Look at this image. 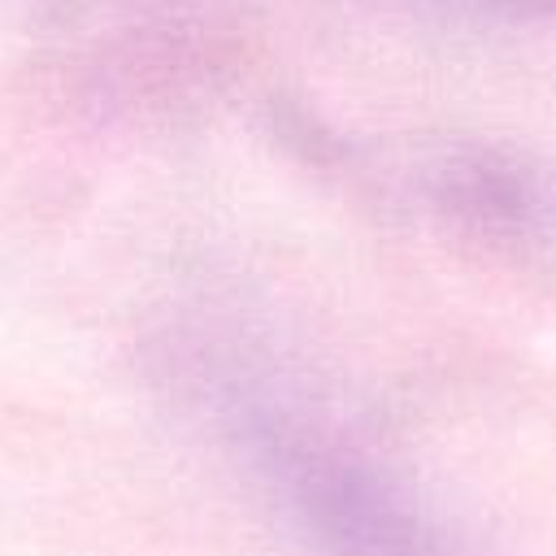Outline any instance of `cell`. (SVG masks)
I'll list each match as a JSON object with an SVG mask.
<instances>
[]
</instances>
